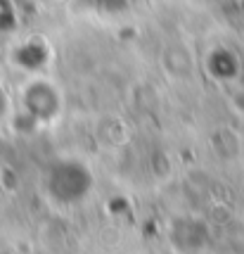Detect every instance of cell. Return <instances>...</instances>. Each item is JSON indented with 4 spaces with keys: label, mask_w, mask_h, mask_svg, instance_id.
I'll use <instances>...</instances> for the list:
<instances>
[{
    "label": "cell",
    "mask_w": 244,
    "mask_h": 254,
    "mask_svg": "<svg viewBox=\"0 0 244 254\" xmlns=\"http://www.w3.org/2000/svg\"><path fill=\"white\" fill-rule=\"evenodd\" d=\"M2 107H5V93L0 88V114H2Z\"/></svg>",
    "instance_id": "6da1fadb"
}]
</instances>
